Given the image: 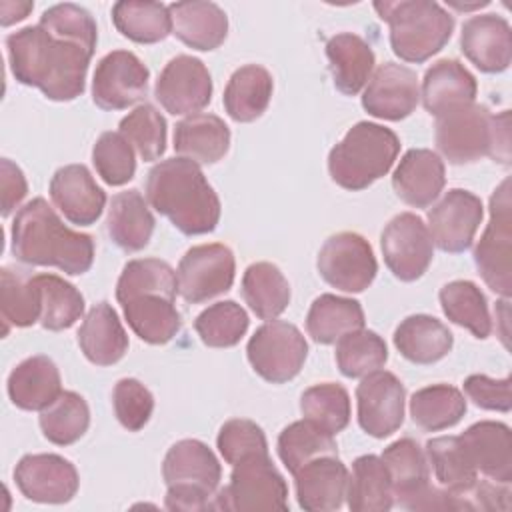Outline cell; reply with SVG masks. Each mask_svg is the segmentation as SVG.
I'll use <instances>...</instances> for the list:
<instances>
[{
  "label": "cell",
  "mask_w": 512,
  "mask_h": 512,
  "mask_svg": "<svg viewBox=\"0 0 512 512\" xmlns=\"http://www.w3.org/2000/svg\"><path fill=\"white\" fill-rule=\"evenodd\" d=\"M8 62L20 84L38 88L48 100L70 102L84 92L94 50L36 26H26L6 38Z\"/></svg>",
  "instance_id": "1"
},
{
  "label": "cell",
  "mask_w": 512,
  "mask_h": 512,
  "mask_svg": "<svg viewBox=\"0 0 512 512\" xmlns=\"http://www.w3.org/2000/svg\"><path fill=\"white\" fill-rule=\"evenodd\" d=\"M10 240L16 260L30 266H52L78 276L94 262L92 236L70 230L44 198H34L16 212Z\"/></svg>",
  "instance_id": "2"
},
{
  "label": "cell",
  "mask_w": 512,
  "mask_h": 512,
  "mask_svg": "<svg viewBox=\"0 0 512 512\" xmlns=\"http://www.w3.org/2000/svg\"><path fill=\"white\" fill-rule=\"evenodd\" d=\"M150 206L166 216L182 234H208L220 220V200L200 170L188 158H166L146 178Z\"/></svg>",
  "instance_id": "3"
},
{
  "label": "cell",
  "mask_w": 512,
  "mask_h": 512,
  "mask_svg": "<svg viewBox=\"0 0 512 512\" xmlns=\"http://www.w3.org/2000/svg\"><path fill=\"white\" fill-rule=\"evenodd\" d=\"M434 140L450 164H470L490 156L510 162V112L492 114L486 106L470 102L436 116Z\"/></svg>",
  "instance_id": "4"
},
{
  "label": "cell",
  "mask_w": 512,
  "mask_h": 512,
  "mask_svg": "<svg viewBox=\"0 0 512 512\" xmlns=\"http://www.w3.org/2000/svg\"><path fill=\"white\" fill-rule=\"evenodd\" d=\"M400 152L398 136L380 124L358 122L328 154L330 178L346 190H364L392 168Z\"/></svg>",
  "instance_id": "5"
},
{
  "label": "cell",
  "mask_w": 512,
  "mask_h": 512,
  "mask_svg": "<svg viewBox=\"0 0 512 512\" xmlns=\"http://www.w3.org/2000/svg\"><path fill=\"white\" fill-rule=\"evenodd\" d=\"M374 10L388 22L392 52L404 62H426L446 46L454 30V18L438 2H374Z\"/></svg>",
  "instance_id": "6"
},
{
  "label": "cell",
  "mask_w": 512,
  "mask_h": 512,
  "mask_svg": "<svg viewBox=\"0 0 512 512\" xmlns=\"http://www.w3.org/2000/svg\"><path fill=\"white\" fill-rule=\"evenodd\" d=\"M162 476L168 486L164 498L168 510H214L222 468L204 442L186 438L170 446L162 462Z\"/></svg>",
  "instance_id": "7"
},
{
  "label": "cell",
  "mask_w": 512,
  "mask_h": 512,
  "mask_svg": "<svg viewBox=\"0 0 512 512\" xmlns=\"http://www.w3.org/2000/svg\"><path fill=\"white\" fill-rule=\"evenodd\" d=\"M214 510H288V486L268 454L244 458L232 466L230 482L218 488Z\"/></svg>",
  "instance_id": "8"
},
{
  "label": "cell",
  "mask_w": 512,
  "mask_h": 512,
  "mask_svg": "<svg viewBox=\"0 0 512 512\" xmlns=\"http://www.w3.org/2000/svg\"><path fill=\"white\" fill-rule=\"evenodd\" d=\"M474 264L486 286L510 298L512 294V216H510V180L490 196V222L474 248Z\"/></svg>",
  "instance_id": "9"
},
{
  "label": "cell",
  "mask_w": 512,
  "mask_h": 512,
  "mask_svg": "<svg viewBox=\"0 0 512 512\" xmlns=\"http://www.w3.org/2000/svg\"><path fill=\"white\" fill-rule=\"evenodd\" d=\"M250 366L258 376L272 384H284L302 370L308 344L302 332L284 320H270L262 324L246 346Z\"/></svg>",
  "instance_id": "10"
},
{
  "label": "cell",
  "mask_w": 512,
  "mask_h": 512,
  "mask_svg": "<svg viewBox=\"0 0 512 512\" xmlns=\"http://www.w3.org/2000/svg\"><path fill=\"white\" fill-rule=\"evenodd\" d=\"M316 266L320 276L342 292H364L378 272L370 242L356 232L330 236L318 252Z\"/></svg>",
  "instance_id": "11"
},
{
  "label": "cell",
  "mask_w": 512,
  "mask_h": 512,
  "mask_svg": "<svg viewBox=\"0 0 512 512\" xmlns=\"http://www.w3.org/2000/svg\"><path fill=\"white\" fill-rule=\"evenodd\" d=\"M234 272L236 262L228 246L218 242L192 246L176 270L178 294L190 304L206 302L232 288Z\"/></svg>",
  "instance_id": "12"
},
{
  "label": "cell",
  "mask_w": 512,
  "mask_h": 512,
  "mask_svg": "<svg viewBox=\"0 0 512 512\" xmlns=\"http://www.w3.org/2000/svg\"><path fill=\"white\" fill-rule=\"evenodd\" d=\"M380 248L388 270L402 282L418 280L434 256L428 226L412 212H402L384 226Z\"/></svg>",
  "instance_id": "13"
},
{
  "label": "cell",
  "mask_w": 512,
  "mask_h": 512,
  "mask_svg": "<svg viewBox=\"0 0 512 512\" xmlns=\"http://www.w3.org/2000/svg\"><path fill=\"white\" fill-rule=\"evenodd\" d=\"M150 72L128 50H112L96 64L92 100L102 110H124L146 96Z\"/></svg>",
  "instance_id": "14"
},
{
  "label": "cell",
  "mask_w": 512,
  "mask_h": 512,
  "mask_svg": "<svg viewBox=\"0 0 512 512\" xmlns=\"http://www.w3.org/2000/svg\"><path fill=\"white\" fill-rule=\"evenodd\" d=\"M160 106L174 116L198 114L212 98V78L202 60L180 54L160 72L154 88Z\"/></svg>",
  "instance_id": "15"
},
{
  "label": "cell",
  "mask_w": 512,
  "mask_h": 512,
  "mask_svg": "<svg viewBox=\"0 0 512 512\" xmlns=\"http://www.w3.org/2000/svg\"><path fill=\"white\" fill-rule=\"evenodd\" d=\"M482 200L462 188L448 190L428 210V232L432 242L448 254H460L472 246L482 222Z\"/></svg>",
  "instance_id": "16"
},
{
  "label": "cell",
  "mask_w": 512,
  "mask_h": 512,
  "mask_svg": "<svg viewBox=\"0 0 512 512\" xmlns=\"http://www.w3.org/2000/svg\"><path fill=\"white\" fill-rule=\"evenodd\" d=\"M404 400V384L392 372L366 374L356 388L360 428L374 438L394 434L404 422Z\"/></svg>",
  "instance_id": "17"
},
{
  "label": "cell",
  "mask_w": 512,
  "mask_h": 512,
  "mask_svg": "<svg viewBox=\"0 0 512 512\" xmlns=\"http://www.w3.org/2000/svg\"><path fill=\"white\" fill-rule=\"evenodd\" d=\"M18 490L32 502L64 504L78 492L74 464L58 454H26L14 468Z\"/></svg>",
  "instance_id": "18"
},
{
  "label": "cell",
  "mask_w": 512,
  "mask_h": 512,
  "mask_svg": "<svg viewBox=\"0 0 512 512\" xmlns=\"http://www.w3.org/2000/svg\"><path fill=\"white\" fill-rule=\"evenodd\" d=\"M420 100L416 72L396 62L380 64L362 92L364 110L382 120H402L410 116Z\"/></svg>",
  "instance_id": "19"
},
{
  "label": "cell",
  "mask_w": 512,
  "mask_h": 512,
  "mask_svg": "<svg viewBox=\"0 0 512 512\" xmlns=\"http://www.w3.org/2000/svg\"><path fill=\"white\" fill-rule=\"evenodd\" d=\"M50 198L64 218L78 226L94 224L106 204L104 190L84 164L58 168L50 180Z\"/></svg>",
  "instance_id": "20"
},
{
  "label": "cell",
  "mask_w": 512,
  "mask_h": 512,
  "mask_svg": "<svg viewBox=\"0 0 512 512\" xmlns=\"http://www.w3.org/2000/svg\"><path fill=\"white\" fill-rule=\"evenodd\" d=\"M460 48L478 70L504 72L512 58L510 24L498 14L472 16L462 26Z\"/></svg>",
  "instance_id": "21"
},
{
  "label": "cell",
  "mask_w": 512,
  "mask_h": 512,
  "mask_svg": "<svg viewBox=\"0 0 512 512\" xmlns=\"http://www.w3.org/2000/svg\"><path fill=\"white\" fill-rule=\"evenodd\" d=\"M470 464L476 472L494 482L510 484L512 480V436L502 422L482 420L458 436Z\"/></svg>",
  "instance_id": "22"
},
{
  "label": "cell",
  "mask_w": 512,
  "mask_h": 512,
  "mask_svg": "<svg viewBox=\"0 0 512 512\" xmlns=\"http://www.w3.org/2000/svg\"><path fill=\"white\" fill-rule=\"evenodd\" d=\"M292 476L300 508L308 512H332L342 506L348 488V468L338 456L314 458Z\"/></svg>",
  "instance_id": "23"
},
{
  "label": "cell",
  "mask_w": 512,
  "mask_h": 512,
  "mask_svg": "<svg viewBox=\"0 0 512 512\" xmlns=\"http://www.w3.org/2000/svg\"><path fill=\"white\" fill-rule=\"evenodd\" d=\"M444 182V162L428 148L408 150L392 176L396 196L414 208L430 206L440 196Z\"/></svg>",
  "instance_id": "24"
},
{
  "label": "cell",
  "mask_w": 512,
  "mask_h": 512,
  "mask_svg": "<svg viewBox=\"0 0 512 512\" xmlns=\"http://www.w3.org/2000/svg\"><path fill=\"white\" fill-rule=\"evenodd\" d=\"M82 354L96 366H112L128 350V334L108 302L94 304L78 330Z\"/></svg>",
  "instance_id": "25"
},
{
  "label": "cell",
  "mask_w": 512,
  "mask_h": 512,
  "mask_svg": "<svg viewBox=\"0 0 512 512\" xmlns=\"http://www.w3.org/2000/svg\"><path fill=\"white\" fill-rule=\"evenodd\" d=\"M476 92L478 86L472 72L458 60L444 58L426 70L420 98L432 116H440L456 106L474 102Z\"/></svg>",
  "instance_id": "26"
},
{
  "label": "cell",
  "mask_w": 512,
  "mask_h": 512,
  "mask_svg": "<svg viewBox=\"0 0 512 512\" xmlns=\"http://www.w3.org/2000/svg\"><path fill=\"white\" fill-rule=\"evenodd\" d=\"M172 34L194 50H214L228 34L226 12L214 2H174L168 6Z\"/></svg>",
  "instance_id": "27"
},
{
  "label": "cell",
  "mask_w": 512,
  "mask_h": 512,
  "mask_svg": "<svg viewBox=\"0 0 512 512\" xmlns=\"http://www.w3.org/2000/svg\"><path fill=\"white\" fill-rule=\"evenodd\" d=\"M6 390L14 406L44 410L62 394L60 372L48 356H30L12 368Z\"/></svg>",
  "instance_id": "28"
},
{
  "label": "cell",
  "mask_w": 512,
  "mask_h": 512,
  "mask_svg": "<svg viewBox=\"0 0 512 512\" xmlns=\"http://www.w3.org/2000/svg\"><path fill=\"white\" fill-rule=\"evenodd\" d=\"M230 148V130L216 114L198 112L180 120L174 128V150L196 164H214Z\"/></svg>",
  "instance_id": "29"
},
{
  "label": "cell",
  "mask_w": 512,
  "mask_h": 512,
  "mask_svg": "<svg viewBox=\"0 0 512 512\" xmlns=\"http://www.w3.org/2000/svg\"><path fill=\"white\" fill-rule=\"evenodd\" d=\"M326 56L334 86L346 96L358 94L374 72V52L358 34L340 32L328 38Z\"/></svg>",
  "instance_id": "30"
},
{
  "label": "cell",
  "mask_w": 512,
  "mask_h": 512,
  "mask_svg": "<svg viewBox=\"0 0 512 512\" xmlns=\"http://www.w3.org/2000/svg\"><path fill=\"white\" fill-rule=\"evenodd\" d=\"M452 344L448 326L428 314H412L394 330L396 350L412 364H434L452 350Z\"/></svg>",
  "instance_id": "31"
},
{
  "label": "cell",
  "mask_w": 512,
  "mask_h": 512,
  "mask_svg": "<svg viewBox=\"0 0 512 512\" xmlns=\"http://www.w3.org/2000/svg\"><path fill=\"white\" fill-rule=\"evenodd\" d=\"M106 228L116 246L138 252L148 246L154 232V216L138 190H124L112 196Z\"/></svg>",
  "instance_id": "32"
},
{
  "label": "cell",
  "mask_w": 512,
  "mask_h": 512,
  "mask_svg": "<svg viewBox=\"0 0 512 512\" xmlns=\"http://www.w3.org/2000/svg\"><path fill=\"white\" fill-rule=\"evenodd\" d=\"M120 304L132 332L148 344H166L182 328L180 312L172 298L160 294H138Z\"/></svg>",
  "instance_id": "33"
},
{
  "label": "cell",
  "mask_w": 512,
  "mask_h": 512,
  "mask_svg": "<svg viewBox=\"0 0 512 512\" xmlns=\"http://www.w3.org/2000/svg\"><path fill=\"white\" fill-rule=\"evenodd\" d=\"M272 74L258 64L238 68L224 90V110L236 122H252L260 118L272 98Z\"/></svg>",
  "instance_id": "34"
},
{
  "label": "cell",
  "mask_w": 512,
  "mask_h": 512,
  "mask_svg": "<svg viewBox=\"0 0 512 512\" xmlns=\"http://www.w3.org/2000/svg\"><path fill=\"white\" fill-rule=\"evenodd\" d=\"M346 500L352 512H386L394 506L390 476L380 456L364 454L352 462Z\"/></svg>",
  "instance_id": "35"
},
{
  "label": "cell",
  "mask_w": 512,
  "mask_h": 512,
  "mask_svg": "<svg viewBox=\"0 0 512 512\" xmlns=\"http://www.w3.org/2000/svg\"><path fill=\"white\" fill-rule=\"evenodd\" d=\"M360 328H364V310L352 298L320 294L306 314V332L318 344H334Z\"/></svg>",
  "instance_id": "36"
},
{
  "label": "cell",
  "mask_w": 512,
  "mask_h": 512,
  "mask_svg": "<svg viewBox=\"0 0 512 512\" xmlns=\"http://www.w3.org/2000/svg\"><path fill=\"white\" fill-rule=\"evenodd\" d=\"M242 296L262 320H276L290 304V284L278 266L254 262L244 270Z\"/></svg>",
  "instance_id": "37"
},
{
  "label": "cell",
  "mask_w": 512,
  "mask_h": 512,
  "mask_svg": "<svg viewBox=\"0 0 512 512\" xmlns=\"http://www.w3.org/2000/svg\"><path fill=\"white\" fill-rule=\"evenodd\" d=\"M380 458L388 470L392 494L398 504L430 484L428 458L416 440L400 438L386 446Z\"/></svg>",
  "instance_id": "38"
},
{
  "label": "cell",
  "mask_w": 512,
  "mask_h": 512,
  "mask_svg": "<svg viewBox=\"0 0 512 512\" xmlns=\"http://www.w3.org/2000/svg\"><path fill=\"white\" fill-rule=\"evenodd\" d=\"M0 310L4 334L10 324L26 328L40 322V288L36 274L4 266L0 270Z\"/></svg>",
  "instance_id": "39"
},
{
  "label": "cell",
  "mask_w": 512,
  "mask_h": 512,
  "mask_svg": "<svg viewBox=\"0 0 512 512\" xmlns=\"http://www.w3.org/2000/svg\"><path fill=\"white\" fill-rule=\"evenodd\" d=\"M466 414L462 392L450 384H432L420 388L410 398V416L414 424L426 432L450 428Z\"/></svg>",
  "instance_id": "40"
},
{
  "label": "cell",
  "mask_w": 512,
  "mask_h": 512,
  "mask_svg": "<svg viewBox=\"0 0 512 512\" xmlns=\"http://www.w3.org/2000/svg\"><path fill=\"white\" fill-rule=\"evenodd\" d=\"M440 306L446 318L476 338H488L492 332V320L484 292L470 280H454L442 286Z\"/></svg>",
  "instance_id": "41"
},
{
  "label": "cell",
  "mask_w": 512,
  "mask_h": 512,
  "mask_svg": "<svg viewBox=\"0 0 512 512\" xmlns=\"http://www.w3.org/2000/svg\"><path fill=\"white\" fill-rule=\"evenodd\" d=\"M116 30L138 44H154L172 32L168 6L160 2H116L112 6Z\"/></svg>",
  "instance_id": "42"
},
{
  "label": "cell",
  "mask_w": 512,
  "mask_h": 512,
  "mask_svg": "<svg viewBox=\"0 0 512 512\" xmlns=\"http://www.w3.org/2000/svg\"><path fill=\"white\" fill-rule=\"evenodd\" d=\"M426 458L430 460L442 488L468 498L478 482V472L470 464L458 436H438L428 440Z\"/></svg>",
  "instance_id": "43"
},
{
  "label": "cell",
  "mask_w": 512,
  "mask_h": 512,
  "mask_svg": "<svg viewBox=\"0 0 512 512\" xmlns=\"http://www.w3.org/2000/svg\"><path fill=\"white\" fill-rule=\"evenodd\" d=\"M278 456L290 474H296L306 462L320 456H338L334 436L310 420L288 424L278 436Z\"/></svg>",
  "instance_id": "44"
},
{
  "label": "cell",
  "mask_w": 512,
  "mask_h": 512,
  "mask_svg": "<svg viewBox=\"0 0 512 512\" xmlns=\"http://www.w3.org/2000/svg\"><path fill=\"white\" fill-rule=\"evenodd\" d=\"M90 424V410L86 400L70 390L62 394L44 410H40V430L44 438L56 446H68L80 440Z\"/></svg>",
  "instance_id": "45"
},
{
  "label": "cell",
  "mask_w": 512,
  "mask_h": 512,
  "mask_svg": "<svg viewBox=\"0 0 512 512\" xmlns=\"http://www.w3.org/2000/svg\"><path fill=\"white\" fill-rule=\"evenodd\" d=\"M40 288V324L46 330H66L84 314V296L56 274H36Z\"/></svg>",
  "instance_id": "46"
},
{
  "label": "cell",
  "mask_w": 512,
  "mask_h": 512,
  "mask_svg": "<svg viewBox=\"0 0 512 512\" xmlns=\"http://www.w3.org/2000/svg\"><path fill=\"white\" fill-rule=\"evenodd\" d=\"M178 278L172 266L158 258H136L130 260L116 284V300L124 302L138 294H160L176 298Z\"/></svg>",
  "instance_id": "47"
},
{
  "label": "cell",
  "mask_w": 512,
  "mask_h": 512,
  "mask_svg": "<svg viewBox=\"0 0 512 512\" xmlns=\"http://www.w3.org/2000/svg\"><path fill=\"white\" fill-rule=\"evenodd\" d=\"M300 412L306 420L334 436L350 422V396L346 388L336 382L314 384L304 390Z\"/></svg>",
  "instance_id": "48"
},
{
  "label": "cell",
  "mask_w": 512,
  "mask_h": 512,
  "mask_svg": "<svg viewBox=\"0 0 512 512\" xmlns=\"http://www.w3.org/2000/svg\"><path fill=\"white\" fill-rule=\"evenodd\" d=\"M388 360L386 342L372 330H354L336 342L338 370L348 378H364Z\"/></svg>",
  "instance_id": "49"
},
{
  "label": "cell",
  "mask_w": 512,
  "mask_h": 512,
  "mask_svg": "<svg viewBox=\"0 0 512 512\" xmlns=\"http://www.w3.org/2000/svg\"><path fill=\"white\" fill-rule=\"evenodd\" d=\"M194 330L210 348L236 346L248 330V314L234 300H222L202 310L194 320Z\"/></svg>",
  "instance_id": "50"
},
{
  "label": "cell",
  "mask_w": 512,
  "mask_h": 512,
  "mask_svg": "<svg viewBox=\"0 0 512 512\" xmlns=\"http://www.w3.org/2000/svg\"><path fill=\"white\" fill-rule=\"evenodd\" d=\"M118 132L144 162L158 160L166 150V120L152 104H140L126 114Z\"/></svg>",
  "instance_id": "51"
},
{
  "label": "cell",
  "mask_w": 512,
  "mask_h": 512,
  "mask_svg": "<svg viewBox=\"0 0 512 512\" xmlns=\"http://www.w3.org/2000/svg\"><path fill=\"white\" fill-rule=\"evenodd\" d=\"M92 162L98 176L110 186H122L134 178V148L120 132H104L92 148Z\"/></svg>",
  "instance_id": "52"
},
{
  "label": "cell",
  "mask_w": 512,
  "mask_h": 512,
  "mask_svg": "<svg viewBox=\"0 0 512 512\" xmlns=\"http://www.w3.org/2000/svg\"><path fill=\"white\" fill-rule=\"evenodd\" d=\"M38 24L56 36L80 42L90 50L96 48V40H98L96 22L92 14L78 4H70V2L54 4L42 12Z\"/></svg>",
  "instance_id": "53"
},
{
  "label": "cell",
  "mask_w": 512,
  "mask_h": 512,
  "mask_svg": "<svg viewBox=\"0 0 512 512\" xmlns=\"http://www.w3.org/2000/svg\"><path fill=\"white\" fill-rule=\"evenodd\" d=\"M216 444L224 462L230 466L256 454H268V442L262 428L256 422L244 418L228 420L220 428Z\"/></svg>",
  "instance_id": "54"
},
{
  "label": "cell",
  "mask_w": 512,
  "mask_h": 512,
  "mask_svg": "<svg viewBox=\"0 0 512 512\" xmlns=\"http://www.w3.org/2000/svg\"><path fill=\"white\" fill-rule=\"evenodd\" d=\"M112 404L118 422L130 430L138 432L146 426L154 410L152 392L136 378H122L112 390Z\"/></svg>",
  "instance_id": "55"
},
{
  "label": "cell",
  "mask_w": 512,
  "mask_h": 512,
  "mask_svg": "<svg viewBox=\"0 0 512 512\" xmlns=\"http://www.w3.org/2000/svg\"><path fill=\"white\" fill-rule=\"evenodd\" d=\"M510 382H512L510 376L502 380H494L484 374H472L464 380V392L478 408L508 412L512 406Z\"/></svg>",
  "instance_id": "56"
},
{
  "label": "cell",
  "mask_w": 512,
  "mask_h": 512,
  "mask_svg": "<svg viewBox=\"0 0 512 512\" xmlns=\"http://www.w3.org/2000/svg\"><path fill=\"white\" fill-rule=\"evenodd\" d=\"M0 188H2V216H8L28 194L24 172L8 158L0 162Z\"/></svg>",
  "instance_id": "57"
},
{
  "label": "cell",
  "mask_w": 512,
  "mask_h": 512,
  "mask_svg": "<svg viewBox=\"0 0 512 512\" xmlns=\"http://www.w3.org/2000/svg\"><path fill=\"white\" fill-rule=\"evenodd\" d=\"M472 498L474 510H508L510 508V488L504 482L494 480H478L468 494Z\"/></svg>",
  "instance_id": "58"
},
{
  "label": "cell",
  "mask_w": 512,
  "mask_h": 512,
  "mask_svg": "<svg viewBox=\"0 0 512 512\" xmlns=\"http://www.w3.org/2000/svg\"><path fill=\"white\" fill-rule=\"evenodd\" d=\"M34 4L32 2H14V0H4L0 2V24L10 26L14 22L24 20L32 12Z\"/></svg>",
  "instance_id": "59"
}]
</instances>
